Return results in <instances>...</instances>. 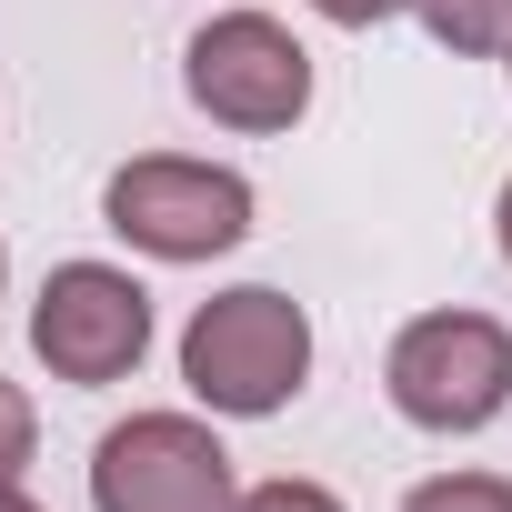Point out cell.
I'll use <instances>...</instances> for the list:
<instances>
[{
  "label": "cell",
  "mask_w": 512,
  "mask_h": 512,
  "mask_svg": "<svg viewBox=\"0 0 512 512\" xmlns=\"http://www.w3.org/2000/svg\"><path fill=\"white\" fill-rule=\"evenodd\" d=\"M181 382L221 422H272L312 382V312L272 282H231L181 322Z\"/></svg>",
  "instance_id": "cell-1"
},
{
  "label": "cell",
  "mask_w": 512,
  "mask_h": 512,
  "mask_svg": "<svg viewBox=\"0 0 512 512\" xmlns=\"http://www.w3.org/2000/svg\"><path fill=\"white\" fill-rule=\"evenodd\" d=\"M382 392L412 432H482L512 412V332L492 312H422L382 352Z\"/></svg>",
  "instance_id": "cell-2"
},
{
  "label": "cell",
  "mask_w": 512,
  "mask_h": 512,
  "mask_svg": "<svg viewBox=\"0 0 512 512\" xmlns=\"http://www.w3.org/2000/svg\"><path fill=\"white\" fill-rule=\"evenodd\" d=\"M101 231H121L141 262H221L251 241V181L221 161L141 151L101 181Z\"/></svg>",
  "instance_id": "cell-3"
},
{
  "label": "cell",
  "mask_w": 512,
  "mask_h": 512,
  "mask_svg": "<svg viewBox=\"0 0 512 512\" xmlns=\"http://www.w3.org/2000/svg\"><path fill=\"white\" fill-rule=\"evenodd\" d=\"M91 512H241V472L201 412H131L91 442Z\"/></svg>",
  "instance_id": "cell-4"
},
{
  "label": "cell",
  "mask_w": 512,
  "mask_h": 512,
  "mask_svg": "<svg viewBox=\"0 0 512 512\" xmlns=\"http://www.w3.org/2000/svg\"><path fill=\"white\" fill-rule=\"evenodd\" d=\"M181 91H191V111H211L221 131H292V121L312 111V51H302L272 11H221V21L191 31Z\"/></svg>",
  "instance_id": "cell-5"
},
{
  "label": "cell",
  "mask_w": 512,
  "mask_h": 512,
  "mask_svg": "<svg viewBox=\"0 0 512 512\" xmlns=\"http://www.w3.org/2000/svg\"><path fill=\"white\" fill-rule=\"evenodd\" d=\"M31 352L51 362V382L71 392H101V382H131L141 352H151V292L121 272V262H61L31 302Z\"/></svg>",
  "instance_id": "cell-6"
},
{
  "label": "cell",
  "mask_w": 512,
  "mask_h": 512,
  "mask_svg": "<svg viewBox=\"0 0 512 512\" xmlns=\"http://www.w3.org/2000/svg\"><path fill=\"white\" fill-rule=\"evenodd\" d=\"M412 21H422L452 61H492V51H512V0H412Z\"/></svg>",
  "instance_id": "cell-7"
},
{
  "label": "cell",
  "mask_w": 512,
  "mask_h": 512,
  "mask_svg": "<svg viewBox=\"0 0 512 512\" xmlns=\"http://www.w3.org/2000/svg\"><path fill=\"white\" fill-rule=\"evenodd\" d=\"M402 512H512V482L502 472H432L402 492Z\"/></svg>",
  "instance_id": "cell-8"
},
{
  "label": "cell",
  "mask_w": 512,
  "mask_h": 512,
  "mask_svg": "<svg viewBox=\"0 0 512 512\" xmlns=\"http://www.w3.org/2000/svg\"><path fill=\"white\" fill-rule=\"evenodd\" d=\"M31 442H41V412H31V392H21V382H0V492H11V482L31 472Z\"/></svg>",
  "instance_id": "cell-9"
},
{
  "label": "cell",
  "mask_w": 512,
  "mask_h": 512,
  "mask_svg": "<svg viewBox=\"0 0 512 512\" xmlns=\"http://www.w3.org/2000/svg\"><path fill=\"white\" fill-rule=\"evenodd\" d=\"M241 512H342V492H322V482L282 472V482H241Z\"/></svg>",
  "instance_id": "cell-10"
},
{
  "label": "cell",
  "mask_w": 512,
  "mask_h": 512,
  "mask_svg": "<svg viewBox=\"0 0 512 512\" xmlns=\"http://www.w3.org/2000/svg\"><path fill=\"white\" fill-rule=\"evenodd\" d=\"M312 11H322L332 31H372V21H392V11H412V0H312Z\"/></svg>",
  "instance_id": "cell-11"
},
{
  "label": "cell",
  "mask_w": 512,
  "mask_h": 512,
  "mask_svg": "<svg viewBox=\"0 0 512 512\" xmlns=\"http://www.w3.org/2000/svg\"><path fill=\"white\" fill-rule=\"evenodd\" d=\"M492 241H502V262H512V181H502V201H492Z\"/></svg>",
  "instance_id": "cell-12"
},
{
  "label": "cell",
  "mask_w": 512,
  "mask_h": 512,
  "mask_svg": "<svg viewBox=\"0 0 512 512\" xmlns=\"http://www.w3.org/2000/svg\"><path fill=\"white\" fill-rule=\"evenodd\" d=\"M0 512H41V502H31V492H21V482H11V492H0Z\"/></svg>",
  "instance_id": "cell-13"
},
{
  "label": "cell",
  "mask_w": 512,
  "mask_h": 512,
  "mask_svg": "<svg viewBox=\"0 0 512 512\" xmlns=\"http://www.w3.org/2000/svg\"><path fill=\"white\" fill-rule=\"evenodd\" d=\"M0 282H11V251H0Z\"/></svg>",
  "instance_id": "cell-14"
},
{
  "label": "cell",
  "mask_w": 512,
  "mask_h": 512,
  "mask_svg": "<svg viewBox=\"0 0 512 512\" xmlns=\"http://www.w3.org/2000/svg\"><path fill=\"white\" fill-rule=\"evenodd\" d=\"M502 71H512V51H502Z\"/></svg>",
  "instance_id": "cell-15"
}]
</instances>
